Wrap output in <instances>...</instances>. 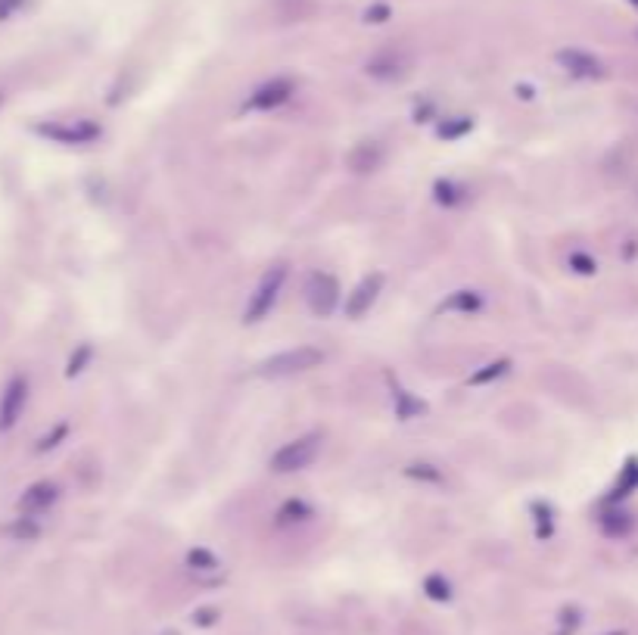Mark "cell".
I'll return each instance as SVG.
<instances>
[{"label": "cell", "mask_w": 638, "mask_h": 635, "mask_svg": "<svg viewBox=\"0 0 638 635\" xmlns=\"http://www.w3.org/2000/svg\"><path fill=\"white\" fill-rule=\"evenodd\" d=\"M480 309H483V293H476V290H455L452 296L439 303V312H461V315H474Z\"/></svg>", "instance_id": "obj_14"}, {"label": "cell", "mask_w": 638, "mask_h": 635, "mask_svg": "<svg viewBox=\"0 0 638 635\" xmlns=\"http://www.w3.org/2000/svg\"><path fill=\"white\" fill-rule=\"evenodd\" d=\"M611 635H626V632H611Z\"/></svg>", "instance_id": "obj_35"}, {"label": "cell", "mask_w": 638, "mask_h": 635, "mask_svg": "<svg viewBox=\"0 0 638 635\" xmlns=\"http://www.w3.org/2000/svg\"><path fill=\"white\" fill-rule=\"evenodd\" d=\"M576 626H579V610H576V608H567V610L561 614V632H557V635L576 632Z\"/></svg>", "instance_id": "obj_29"}, {"label": "cell", "mask_w": 638, "mask_h": 635, "mask_svg": "<svg viewBox=\"0 0 638 635\" xmlns=\"http://www.w3.org/2000/svg\"><path fill=\"white\" fill-rule=\"evenodd\" d=\"M284 281H287V268L284 265H274L271 272L262 274L256 293L250 296V303H246V309H243V321H246V324H259L262 318L271 315L274 303H278L280 290H284Z\"/></svg>", "instance_id": "obj_2"}, {"label": "cell", "mask_w": 638, "mask_h": 635, "mask_svg": "<svg viewBox=\"0 0 638 635\" xmlns=\"http://www.w3.org/2000/svg\"><path fill=\"white\" fill-rule=\"evenodd\" d=\"M318 451H321V436H318V433L299 436V440L287 442L284 449L274 451V455H271V471L274 473L306 471V467L318 458Z\"/></svg>", "instance_id": "obj_3"}, {"label": "cell", "mask_w": 638, "mask_h": 635, "mask_svg": "<svg viewBox=\"0 0 638 635\" xmlns=\"http://www.w3.org/2000/svg\"><path fill=\"white\" fill-rule=\"evenodd\" d=\"M411 69V60L405 54H398V50H383V54H377L368 60L365 72L371 78H380V82H398V78H405Z\"/></svg>", "instance_id": "obj_8"}, {"label": "cell", "mask_w": 638, "mask_h": 635, "mask_svg": "<svg viewBox=\"0 0 638 635\" xmlns=\"http://www.w3.org/2000/svg\"><path fill=\"white\" fill-rule=\"evenodd\" d=\"M433 193H437V203H442V206H458V203H464V187H458L455 181H437Z\"/></svg>", "instance_id": "obj_19"}, {"label": "cell", "mask_w": 638, "mask_h": 635, "mask_svg": "<svg viewBox=\"0 0 638 635\" xmlns=\"http://www.w3.org/2000/svg\"><path fill=\"white\" fill-rule=\"evenodd\" d=\"M570 268H573V272H579V274H594V268H598V265H594L592 255L573 253V255H570Z\"/></svg>", "instance_id": "obj_28"}, {"label": "cell", "mask_w": 638, "mask_h": 635, "mask_svg": "<svg viewBox=\"0 0 638 635\" xmlns=\"http://www.w3.org/2000/svg\"><path fill=\"white\" fill-rule=\"evenodd\" d=\"M383 290V274H368L358 281V287L352 290L349 296H346V315L349 318H361L371 312V305L377 303V296H380Z\"/></svg>", "instance_id": "obj_10"}, {"label": "cell", "mask_w": 638, "mask_h": 635, "mask_svg": "<svg viewBox=\"0 0 638 635\" xmlns=\"http://www.w3.org/2000/svg\"><path fill=\"white\" fill-rule=\"evenodd\" d=\"M0 106H4V94H0Z\"/></svg>", "instance_id": "obj_34"}, {"label": "cell", "mask_w": 638, "mask_h": 635, "mask_svg": "<svg viewBox=\"0 0 638 635\" xmlns=\"http://www.w3.org/2000/svg\"><path fill=\"white\" fill-rule=\"evenodd\" d=\"M293 94H296L293 78H271V82L259 84L256 91H252V97L246 100V109H256V113H271V109L284 106Z\"/></svg>", "instance_id": "obj_6"}, {"label": "cell", "mask_w": 638, "mask_h": 635, "mask_svg": "<svg viewBox=\"0 0 638 635\" xmlns=\"http://www.w3.org/2000/svg\"><path fill=\"white\" fill-rule=\"evenodd\" d=\"M533 514H535V536L539 539H548L551 536V508L548 505H542V501H535L533 505Z\"/></svg>", "instance_id": "obj_24"}, {"label": "cell", "mask_w": 638, "mask_h": 635, "mask_svg": "<svg viewBox=\"0 0 638 635\" xmlns=\"http://www.w3.org/2000/svg\"><path fill=\"white\" fill-rule=\"evenodd\" d=\"M25 402H28V381L23 374H16L6 383L4 396H0V430L16 427V421L25 412Z\"/></svg>", "instance_id": "obj_7"}, {"label": "cell", "mask_w": 638, "mask_h": 635, "mask_svg": "<svg viewBox=\"0 0 638 635\" xmlns=\"http://www.w3.org/2000/svg\"><path fill=\"white\" fill-rule=\"evenodd\" d=\"M187 564H191L193 571H215V567H219V558L206 549H193L187 554Z\"/></svg>", "instance_id": "obj_23"}, {"label": "cell", "mask_w": 638, "mask_h": 635, "mask_svg": "<svg viewBox=\"0 0 638 635\" xmlns=\"http://www.w3.org/2000/svg\"><path fill=\"white\" fill-rule=\"evenodd\" d=\"M427 412V405L420 402V399H415L411 392H405V390H396V414L402 421H411V418H417V414H424Z\"/></svg>", "instance_id": "obj_18"}, {"label": "cell", "mask_w": 638, "mask_h": 635, "mask_svg": "<svg viewBox=\"0 0 638 635\" xmlns=\"http://www.w3.org/2000/svg\"><path fill=\"white\" fill-rule=\"evenodd\" d=\"M424 592H427V598H433V601L446 604L448 598H452V586H448L446 576L433 573V576H427V580H424Z\"/></svg>", "instance_id": "obj_20"}, {"label": "cell", "mask_w": 638, "mask_h": 635, "mask_svg": "<svg viewBox=\"0 0 638 635\" xmlns=\"http://www.w3.org/2000/svg\"><path fill=\"white\" fill-rule=\"evenodd\" d=\"M25 6V0H0V22L10 19L13 13H19Z\"/></svg>", "instance_id": "obj_30"}, {"label": "cell", "mask_w": 638, "mask_h": 635, "mask_svg": "<svg viewBox=\"0 0 638 635\" xmlns=\"http://www.w3.org/2000/svg\"><path fill=\"white\" fill-rule=\"evenodd\" d=\"M470 128H474V122H470L467 115H458V119H446L439 125V137H442V141H455V137L467 134Z\"/></svg>", "instance_id": "obj_21"}, {"label": "cell", "mask_w": 638, "mask_h": 635, "mask_svg": "<svg viewBox=\"0 0 638 635\" xmlns=\"http://www.w3.org/2000/svg\"><path fill=\"white\" fill-rule=\"evenodd\" d=\"M380 163H383V147L380 144H374V141H365V144H358L352 153H349V169L352 172H374V169H380Z\"/></svg>", "instance_id": "obj_12"}, {"label": "cell", "mask_w": 638, "mask_h": 635, "mask_svg": "<svg viewBox=\"0 0 638 635\" xmlns=\"http://www.w3.org/2000/svg\"><path fill=\"white\" fill-rule=\"evenodd\" d=\"M405 473H408V477H415V480H427V483H439V480H442V473L433 464H411Z\"/></svg>", "instance_id": "obj_26"}, {"label": "cell", "mask_w": 638, "mask_h": 635, "mask_svg": "<svg viewBox=\"0 0 638 635\" xmlns=\"http://www.w3.org/2000/svg\"><path fill=\"white\" fill-rule=\"evenodd\" d=\"M557 63L564 65V72L573 78H585V82H592V78H604V63L598 60V56L585 54V50H561L557 54Z\"/></svg>", "instance_id": "obj_9"}, {"label": "cell", "mask_w": 638, "mask_h": 635, "mask_svg": "<svg viewBox=\"0 0 638 635\" xmlns=\"http://www.w3.org/2000/svg\"><path fill=\"white\" fill-rule=\"evenodd\" d=\"M306 303H309V309L315 312L318 318H328L330 312L339 305V283H337V277L321 274V272L309 274V281H306Z\"/></svg>", "instance_id": "obj_5"}, {"label": "cell", "mask_w": 638, "mask_h": 635, "mask_svg": "<svg viewBox=\"0 0 638 635\" xmlns=\"http://www.w3.org/2000/svg\"><path fill=\"white\" fill-rule=\"evenodd\" d=\"M387 16H389V6H383V4H377L374 10H368V13H365V19H368V22H383Z\"/></svg>", "instance_id": "obj_31"}, {"label": "cell", "mask_w": 638, "mask_h": 635, "mask_svg": "<svg viewBox=\"0 0 638 635\" xmlns=\"http://www.w3.org/2000/svg\"><path fill=\"white\" fill-rule=\"evenodd\" d=\"M311 517V508L302 499H290L284 508L278 511V527H293V523H302Z\"/></svg>", "instance_id": "obj_17"}, {"label": "cell", "mask_w": 638, "mask_h": 635, "mask_svg": "<svg viewBox=\"0 0 638 635\" xmlns=\"http://www.w3.org/2000/svg\"><path fill=\"white\" fill-rule=\"evenodd\" d=\"M60 499V486L56 483H34V486H28L23 495H19V501H16V508H19V514H28V517H38V514H44L47 508H54V501Z\"/></svg>", "instance_id": "obj_11"}, {"label": "cell", "mask_w": 638, "mask_h": 635, "mask_svg": "<svg viewBox=\"0 0 638 635\" xmlns=\"http://www.w3.org/2000/svg\"><path fill=\"white\" fill-rule=\"evenodd\" d=\"M66 433H69L66 423H56V427L50 430V433L44 436V440L38 442V451H50V449H56V445H60V440H66Z\"/></svg>", "instance_id": "obj_27"}, {"label": "cell", "mask_w": 638, "mask_h": 635, "mask_svg": "<svg viewBox=\"0 0 638 635\" xmlns=\"http://www.w3.org/2000/svg\"><path fill=\"white\" fill-rule=\"evenodd\" d=\"M91 346H78L75 352H72V359H69V368H66V377H78L84 371V364L91 362Z\"/></svg>", "instance_id": "obj_25"}, {"label": "cell", "mask_w": 638, "mask_h": 635, "mask_svg": "<svg viewBox=\"0 0 638 635\" xmlns=\"http://www.w3.org/2000/svg\"><path fill=\"white\" fill-rule=\"evenodd\" d=\"M34 134L47 137V141L54 144H72V147H78V144H91L100 137V125H93V122H41V125H34Z\"/></svg>", "instance_id": "obj_4"}, {"label": "cell", "mask_w": 638, "mask_h": 635, "mask_svg": "<svg viewBox=\"0 0 638 635\" xmlns=\"http://www.w3.org/2000/svg\"><path fill=\"white\" fill-rule=\"evenodd\" d=\"M6 532H10L13 539H23V542H28V539H38L41 527H38V523H34V517L23 514V517H19V521L13 523V527L6 530Z\"/></svg>", "instance_id": "obj_22"}, {"label": "cell", "mask_w": 638, "mask_h": 635, "mask_svg": "<svg viewBox=\"0 0 638 635\" xmlns=\"http://www.w3.org/2000/svg\"><path fill=\"white\" fill-rule=\"evenodd\" d=\"M629 4H633V6H638V0H629Z\"/></svg>", "instance_id": "obj_33"}, {"label": "cell", "mask_w": 638, "mask_h": 635, "mask_svg": "<svg viewBox=\"0 0 638 635\" xmlns=\"http://www.w3.org/2000/svg\"><path fill=\"white\" fill-rule=\"evenodd\" d=\"M215 610H200V614H193V623H200V626H212L215 623Z\"/></svg>", "instance_id": "obj_32"}, {"label": "cell", "mask_w": 638, "mask_h": 635, "mask_svg": "<svg viewBox=\"0 0 638 635\" xmlns=\"http://www.w3.org/2000/svg\"><path fill=\"white\" fill-rule=\"evenodd\" d=\"M324 362V352L315 346H296L287 349V352H278L271 359H265L259 364V374L262 377H290V374H302V371H311Z\"/></svg>", "instance_id": "obj_1"}, {"label": "cell", "mask_w": 638, "mask_h": 635, "mask_svg": "<svg viewBox=\"0 0 638 635\" xmlns=\"http://www.w3.org/2000/svg\"><path fill=\"white\" fill-rule=\"evenodd\" d=\"M635 489H638V458H629L626 467L620 471V480H616V486H613V492H611V499L607 501L626 499V495H633Z\"/></svg>", "instance_id": "obj_15"}, {"label": "cell", "mask_w": 638, "mask_h": 635, "mask_svg": "<svg viewBox=\"0 0 638 635\" xmlns=\"http://www.w3.org/2000/svg\"><path fill=\"white\" fill-rule=\"evenodd\" d=\"M598 523H601V532H604V536H611V539H626L629 532H633V527H635L633 514H629V511H620V508L604 511Z\"/></svg>", "instance_id": "obj_13"}, {"label": "cell", "mask_w": 638, "mask_h": 635, "mask_svg": "<svg viewBox=\"0 0 638 635\" xmlns=\"http://www.w3.org/2000/svg\"><path fill=\"white\" fill-rule=\"evenodd\" d=\"M507 371H511V359H496V362L483 364L480 371H474V374H470V381H467V383H474V386H486V383L498 381V377H505Z\"/></svg>", "instance_id": "obj_16"}]
</instances>
